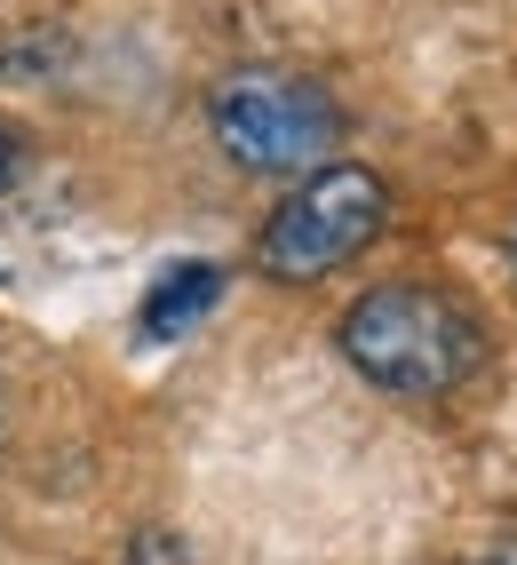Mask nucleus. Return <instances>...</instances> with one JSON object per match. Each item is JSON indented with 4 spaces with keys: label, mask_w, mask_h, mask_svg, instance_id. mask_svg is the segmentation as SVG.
Segmentation results:
<instances>
[{
    "label": "nucleus",
    "mask_w": 517,
    "mask_h": 565,
    "mask_svg": "<svg viewBox=\"0 0 517 565\" xmlns=\"http://www.w3.org/2000/svg\"><path fill=\"white\" fill-rule=\"evenodd\" d=\"M343 359L366 374L375 391H398V398H446L462 374H477L486 359V334L477 319L438 287H375L358 295L335 327Z\"/></svg>",
    "instance_id": "f257e3e1"
},
{
    "label": "nucleus",
    "mask_w": 517,
    "mask_h": 565,
    "mask_svg": "<svg viewBox=\"0 0 517 565\" xmlns=\"http://www.w3.org/2000/svg\"><path fill=\"white\" fill-rule=\"evenodd\" d=\"M207 128L231 152V168H247V175H319V168H335L343 111L319 81H303V72H263L255 64V72L215 81Z\"/></svg>",
    "instance_id": "f03ea898"
},
{
    "label": "nucleus",
    "mask_w": 517,
    "mask_h": 565,
    "mask_svg": "<svg viewBox=\"0 0 517 565\" xmlns=\"http://www.w3.org/2000/svg\"><path fill=\"white\" fill-rule=\"evenodd\" d=\"M383 215H390L383 175L335 160V168L303 175L279 200V215L263 223V239H255V263H263L271 279H319V271H335V263H351L366 239H375Z\"/></svg>",
    "instance_id": "7ed1b4c3"
},
{
    "label": "nucleus",
    "mask_w": 517,
    "mask_h": 565,
    "mask_svg": "<svg viewBox=\"0 0 517 565\" xmlns=\"http://www.w3.org/2000/svg\"><path fill=\"white\" fill-rule=\"evenodd\" d=\"M215 295H224V271H215V263H175V271L143 295V334L168 343V334H183V327L215 303Z\"/></svg>",
    "instance_id": "20e7f679"
},
{
    "label": "nucleus",
    "mask_w": 517,
    "mask_h": 565,
    "mask_svg": "<svg viewBox=\"0 0 517 565\" xmlns=\"http://www.w3.org/2000/svg\"><path fill=\"white\" fill-rule=\"evenodd\" d=\"M128 565H200V550L183 534H160V525H143V534L128 542Z\"/></svg>",
    "instance_id": "39448f33"
},
{
    "label": "nucleus",
    "mask_w": 517,
    "mask_h": 565,
    "mask_svg": "<svg viewBox=\"0 0 517 565\" xmlns=\"http://www.w3.org/2000/svg\"><path fill=\"white\" fill-rule=\"evenodd\" d=\"M470 565H517V534H502V542H494V550H477V557H470Z\"/></svg>",
    "instance_id": "423d86ee"
},
{
    "label": "nucleus",
    "mask_w": 517,
    "mask_h": 565,
    "mask_svg": "<svg viewBox=\"0 0 517 565\" xmlns=\"http://www.w3.org/2000/svg\"><path fill=\"white\" fill-rule=\"evenodd\" d=\"M9 175H17V136L0 128V192H9Z\"/></svg>",
    "instance_id": "0eeeda50"
}]
</instances>
